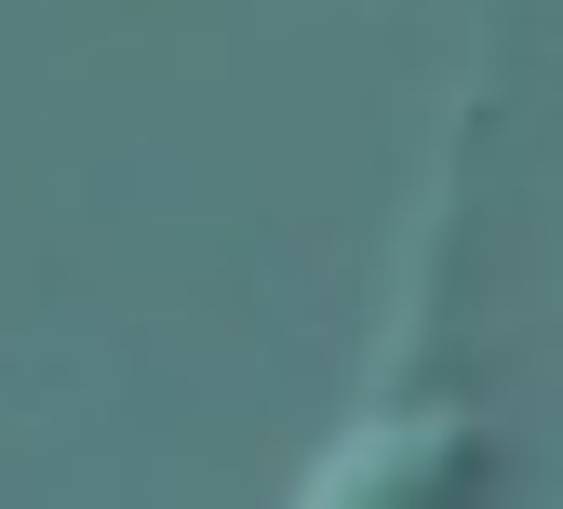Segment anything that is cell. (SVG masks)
Returning a JSON list of instances; mask_svg holds the SVG:
<instances>
[{
    "mask_svg": "<svg viewBox=\"0 0 563 509\" xmlns=\"http://www.w3.org/2000/svg\"><path fill=\"white\" fill-rule=\"evenodd\" d=\"M470 121H483V67L443 95L430 121V162H416L402 201V242H389V309L363 348V389L322 429V456L296 469L282 509H497V429H483L456 389H430V322H443V242H456V162H470Z\"/></svg>",
    "mask_w": 563,
    "mask_h": 509,
    "instance_id": "1",
    "label": "cell"
}]
</instances>
